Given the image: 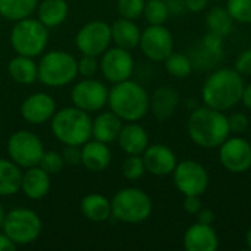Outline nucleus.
<instances>
[{"label":"nucleus","mask_w":251,"mask_h":251,"mask_svg":"<svg viewBox=\"0 0 251 251\" xmlns=\"http://www.w3.org/2000/svg\"><path fill=\"white\" fill-rule=\"evenodd\" d=\"M82 215L91 222H106L112 216V203L101 194H88L81 201Z\"/></svg>","instance_id":"26"},{"label":"nucleus","mask_w":251,"mask_h":251,"mask_svg":"<svg viewBox=\"0 0 251 251\" xmlns=\"http://www.w3.org/2000/svg\"><path fill=\"white\" fill-rule=\"evenodd\" d=\"M75 43L82 54L100 56L112 43V28L103 21H91L76 32Z\"/></svg>","instance_id":"11"},{"label":"nucleus","mask_w":251,"mask_h":251,"mask_svg":"<svg viewBox=\"0 0 251 251\" xmlns=\"http://www.w3.org/2000/svg\"><path fill=\"white\" fill-rule=\"evenodd\" d=\"M165 68L168 74H171L175 78H187L193 72V63L188 57V54L182 53H171L165 60Z\"/></svg>","instance_id":"32"},{"label":"nucleus","mask_w":251,"mask_h":251,"mask_svg":"<svg viewBox=\"0 0 251 251\" xmlns=\"http://www.w3.org/2000/svg\"><path fill=\"white\" fill-rule=\"evenodd\" d=\"M143 160L146 165V171L157 176L172 174L178 165L175 153L163 144H149V147L143 153Z\"/></svg>","instance_id":"18"},{"label":"nucleus","mask_w":251,"mask_h":251,"mask_svg":"<svg viewBox=\"0 0 251 251\" xmlns=\"http://www.w3.org/2000/svg\"><path fill=\"white\" fill-rule=\"evenodd\" d=\"M241 101L246 104V107L251 109V84H249L247 87H244V91H243V99Z\"/></svg>","instance_id":"47"},{"label":"nucleus","mask_w":251,"mask_h":251,"mask_svg":"<svg viewBox=\"0 0 251 251\" xmlns=\"http://www.w3.org/2000/svg\"><path fill=\"white\" fill-rule=\"evenodd\" d=\"M96 57L97 56L82 54V57L78 60V74L82 75L84 78H93L100 68V63L97 62Z\"/></svg>","instance_id":"38"},{"label":"nucleus","mask_w":251,"mask_h":251,"mask_svg":"<svg viewBox=\"0 0 251 251\" xmlns=\"http://www.w3.org/2000/svg\"><path fill=\"white\" fill-rule=\"evenodd\" d=\"M21 191L31 200H40L50 191V174L40 166H32L22 174Z\"/></svg>","instance_id":"21"},{"label":"nucleus","mask_w":251,"mask_h":251,"mask_svg":"<svg viewBox=\"0 0 251 251\" xmlns=\"http://www.w3.org/2000/svg\"><path fill=\"white\" fill-rule=\"evenodd\" d=\"M235 71L240 72L241 75H246V76H250L251 75V49L244 50L237 62H235Z\"/></svg>","instance_id":"40"},{"label":"nucleus","mask_w":251,"mask_h":251,"mask_svg":"<svg viewBox=\"0 0 251 251\" xmlns=\"http://www.w3.org/2000/svg\"><path fill=\"white\" fill-rule=\"evenodd\" d=\"M56 113V103L47 93H34L28 96L22 106L21 115L22 118L32 125H43L53 118Z\"/></svg>","instance_id":"17"},{"label":"nucleus","mask_w":251,"mask_h":251,"mask_svg":"<svg viewBox=\"0 0 251 251\" xmlns=\"http://www.w3.org/2000/svg\"><path fill=\"white\" fill-rule=\"evenodd\" d=\"M121 129H122V119L118 115H115L112 110L103 112L93 121L91 137L97 141L109 144L118 140Z\"/></svg>","instance_id":"24"},{"label":"nucleus","mask_w":251,"mask_h":251,"mask_svg":"<svg viewBox=\"0 0 251 251\" xmlns=\"http://www.w3.org/2000/svg\"><path fill=\"white\" fill-rule=\"evenodd\" d=\"M62 156H63L65 163H68V165L75 166V165L81 163V149H79V146H66Z\"/></svg>","instance_id":"41"},{"label":"nucleus","mask_w":251,"mask_h":251,"mask_svg":"<svg viewBox=\"0 0 251 251\" xmlns=\"http://www.w3.org/2000/svg\"><path fill=\"white\" fill-rule=\"evenodd\" d=\"M112 160V153L106 143L93 140L87 141L81 147V163L90 172H103L107 169Z\"/></svg>","instance_id":"20"},{"label":"nucleus","mask_w":251,"mask_h":251,"mask_svg":"<svg viewBox=\"0 0 251 251\" xmlns=\"http://www.w3.org/2000/svg\"><path fill=\"white\" fill-rule=\"evenodd\" d=\"M169 9V15H182L187 10L185 0H165Z\"/></svg>","instance_id":"43"},{"label":"nucleus","mask_w":251,"mask_h":251,"mask_svg":"<svg viewBox=\"0 0 251 251\" xmlns=\"http://www.w3.org/2000/svg\"><path fill=\"white\" fill-rule=\"evenodd\" d=\"M74 106L91 113L101 110L109 100V91L106 85L94 78H85L78 82L71 93Z\"/></svg>","instance_id":"13"},{"label":"nucleus","mask_w":251,"mask_h":251,"mask_svg":"<svg viewBox=\"0 0 251 251\" xmlns=\"http://www.w3.org/2000/svg\"><path fill=\"white\" fill-rule=\"evenodd\" d=\"M199 222L200 224H206V225H212L215 221V213L210 209H200V212L197 213Z\"/></svg>","instance_id":"45"},{"label":"nucleus","mask_w":251,"mask_h":251,"mask_svg":"<svg viewBox=\"0 0 251 251\" xmlns=\"http://www.w3.org/2000/svg\"><path fill=\"white\" fill-rule=\"evenodd\" d=\"M190 138L203 149H216L229 137L228 116L212 107L196 109L188 119Z\"/></svg>","instance_id":"2"},{"label":"nucleus","mask_w":251,"mask_h":251,"mask_svg":"<svg viewBox=\"0 0 251 251\" xmlns=\"http://www.w3.org/2000/svg\"><path fill=\"white\" fill-rule=\"evenodd\" d=\"M174 181L184 196H201L209 187V174L201 163L185 160L174 169Z\"/></svg>","instance_id":"10"},{"label":"nucleus","mask_w":251,"mask_h":251,"mask_svg":"<svg viewBox=\"0 0 251 251\" xmlns=\"http://www.w3.org/2000/svg\"><path fill=\"white\" fill-rule=\"evenodd\" d=\"M207 3H209V0H185L187 10L194 12V13H199V12L204 10Z\"/></svg>","instance_id":"44"},{"label":"nucleus","mask_w":251,"mask_h":251,"mask_svg":"<svg viewBox=\"0 0 251 251\" xmlns=\"http://www.w3.org/2000/svg\"><path fill=\"white\" fill-rule=\"evenodd\" d=\"M146 172V165L141 157V154H128L122 165V174L129 181L140 179Z\"/></svg>","instance_id":"34"},{"label":"nucleus","mask_w":251,"mask_h":251,"mask_svg":"<svg viewBox=\"0 0 251 251\" xmlns=\"http://www.w3.org/2000/svg\"><path fill=\"white\" fill-rule=\"evenodd\" d=\"M222 37L209 31L197 44H194L188 53L193 69L206 71L216 66L222 60Z\"/></svg>","instance_id":"16"},{"label":"nucleus","mask_w":251,"mask_h":251,"mask_svg":"<svg viewBox=\"0 0 251 251\" xmlns=\"http://www.w3.org/2000/svg\"><path fill=\"white\" fill-rule=\"evenodd\" d=\"M118 141L126 154H143L149 147V134L141 125L129 122L122 125Z\"/></svg>","instance_id":"23"},{"label":"nucleus","mask_w":251,"mask_h":251,"mask_svg":"<svg viewBox=\"0 0 251 251\" xmlns=\"http://www.w3.org/2000/svg\"><path fill=\"white\" fill-rule=\"evenodd\" d=\"M16 244L4 234L1 232L0 234V251H15L16 250Z\"/></svg>","instance_id":"46"},{"label":"nucleus","mask_w":251,"mask_h":251,"mask_svg":"<svg viewBox=\"0 0 251 251\" xmlns=\"http://www.w3.org/2000/svg\"><path fill=\"white\" fill-rule=\"evenodd\" d=\"M228 126H229V132L232 134H243L247 128H249V118L244 113H232L228 118Z\"/></svg>","instance_id":"39"},{"label":"nucleus","mask_w":251,"mask_h":251,"mask_svg":"<svg viewBox=\"0 0 251 251\" xmlns=\"http://www.w3.org/2000/svg\"><path fill=\"white\" fill-rule=\"evenodd\" d=\"M107 104L122 121L137 122L150 110V97L143 85L126 79L116 82L109 91Z\"/></svg>","instance_id":"3"},{"label":"nucleus","mask_w":251,"mask_h":251,"mask_svg":"<svg viewBox=\"0 0 251 251\" xmlns=\"http://www.w3.org/2000/svg\"><path fill=\"white\" fill-rule=\"evenodd\" d=\"M90 113L74 106L63 107L51 118V132L65 146H82L91 138Z\"/></svg>","instance_id":"4"},{"label":"nucleus","mask_w":251,"mask_h":251,"mask_svg":"<svg viewBox=\"0 0 251 251\" xmlns=\"http://www.w3.org/2000/svg\"><path fill=\"white\" fill-rule=\"evenodd\" d=\"M184 209L190 215H197L201 209V200L200 196H185L184 200Z\"/></svg>","instance_id":"42"},{"label":"nucleus","mask_w":251,"mask_h":251,"mask_svg":"<svg viewBox=\"0 0 251 251\" xmlns=\"http://www.w3.org/2000/svg\"><path fill=\"white\" fill-rule=\"evenodd\" d=\"M38 7V0H0V15L7 21L29 18Z\"/></svg>","instance_id":"30"},{"label":"nucleus","mask_w":251,"mask_h":251,"mask_svg":"<svg viewBox=\"0 0 251 251\" xmlns=\"http://www.w3.org/2000/svg\"><path fill=\"white\" fill-rule=\"evenodd\" d=\"M78 75V60L65 50L46 53L38 62V79L47 87H65Z\"/></svg>","instance_id":"5"},{"label":"nucleus","mask_w":251,"mask_h":251,"mask_svg":"<svg viewBox=\"0 0 251 251\" xmlns=\"http://www.w3.org/2000/svg\"><path fill=\"white\" fill-rule=\"evenodd\" d=\"M219 246L218 234L212 225L194 224L184 235V247L187 251H215Z\"/></svg>","instance_id":"19"},{"label":"nucleus","mask_w":251,"mask_h":251,"mask_svg":"<svg viewBox=\"0 0 251 251\" xmlns=\"http://www.w3.org/2000/svg\"><path fill=\"white\" fill-rule=\"evenodd\" d=\"M4 210H3V207H1V204H0V228H1V225H3V219H4Z\"/></svg>","instance_id":"49"},{"label":"nucleus","mask_w":251,"mask_h":251,"mask_svg":"<svg viewBox=\"0 0 251 251\" xmlns=\"http://www.w3.org/2000/svg\"><path fill=\"white\" fill-rule=\"evenodd\" d=\"M100 71L103 76L112 84L126 81L134 72V57L129 50L116 46L115 49H109L103 53Z\"/></svg>","instance_id":"14"},{"label":"nucleus","mask_w":251,"mask_h":251,"mask_svg":"<svg viewBox=\"0 0 251 251\" xmlns=\"http://www.w3.org/2000/svg\"><path fill=\"white\" fill-rule=\"evenodd\" d=\"M181 101L179 93L172 87H159L150 97V110L154 118L165 121L171 118Z\"/></svg>","instance_id":"22"},{"label":"nucleus","mask_w":251,"mask_h":251,"mask_svg":"<svg viewBox=\"0 0 251 251\" xmlns=\"http://www.w3.org/2000/svg\"><path fill=\"white\" fill-rule=\"evenodd\" d=\"M0 18H1V15H0Z\"/></svg>","instance_id":"50"},{"label":"nucleus","mask_w":251,"mask_h":251,"mask_svg":"<svg viewBox=\"0 0 251 251\" xmlns=\"http://www.w3.org/2000/svg\"><path fill=\"white\" fill-rule=\"evenodd\" d=\"M138 46L147 59L163 62L174 51V37L163 25H150L141 32Z\"/></svg>","instance_id":"12"},{"label":"nucleus","mask_w":251,"mask_h":251,"mask_svg":"<svg viewBox=\"0 0 251 251\" xmlns=\"http://www.w3.org/2000/svg\"><path fill=\"white\" fill-rule=\"evenodd\" d=\"M226 9L234 21L251 24V0H228Z\"/></svg>","instance_id":"35"},{"label":"nucleus","mask_w":251,"mask_h":251,"mask_svg":"<svg viewBox=\"0 0 251 251\" xmlns=\"http://www.w3.org/2000/svg\"><path fill=\"white\" fill-rule=\"evenodd\" d=\"M69 13V6L65 0H43L37 7L38 21L47 26L54 28L65 22Z\"/></svg>","instance_id":"27"},{"label":"nucleus","mask_w":251,"mask_h":251,"mask_svg":"<svg viewBox=\"0 0 251 251\" xmlns=\"http://www.w3.org/2000/svg\"><path fill=\"white\" fill-rule=\"evenodd\" d=\"M1 228L16 246H28L40 237L43 225L34 210L18 207L4 215Z\"/></svg>","instance_id":"8"},{"label":"nucleus","mask_w":251,"mask_h":251,"mask_svg":"<svg viewBox=\"0 0 251 251\" xmlns=\"http://www.w3.org/2000/svg\"><path fill=\"white\" fill-rule=\"evenodd\" d=\"M9 75L18 84H32L38 79V63L32 57L18 54L9 62Z\"/></svg>","instance_id":"28"},{"label":"nucleus","mask_w":251,"mask_h":251,"mask_svg":"<svg viewBox=\"0 0 251 251\" xmlns=\"http://www.w3.org/2000/svg\"><path fill=\"white\" fill-rule=\"evenodd\" d=\"M44 151L41 140L29 131H16L7 140L9 157L19 168L38 166Z\"/></svg>","instance_id":"9"},{"label":"nucleus","mask_w":251,"mask_h":251,"mask_svg":"<svg viewBox=\"0 0 251 251\" xmlns=\"http://www.w3.org/2000/svg\"><path fill=\"white\" fill-rule=\"evenodd\" d=\"M49 41V31L38 19L25 18L16 21L10 31L12 49L22 56L35 57L40 56Z\"/></svg>","instance_id":"7"},{"label":"nucleus","mask_w":251,"mask_h":251,"mask_svg":"<svg viewBox=\"0 0 251 251\" xmlns=\"http://www.w3.org/2000/svg\"><path fill=\"white\" fill-rule=\"evenodd\" d=\"M143 13L150 25H163L169 18V9L165 0H149Z\"/></svg>","instance_id":"33"},{"label":"nucleus","mask_w":251,"mask_h":251,"mask_svg":"<svg viewBox=\"0 0 251 251\" xmlns=\"http://www.w3.org/2000/svg\"><path fill=\"white\" fill-rule=\"evenodd\" d=\"M234 19L232 16L229 15L228 9L226 7H213L209 13H207V18H206V24H207V28L210 32L225 38L228 37L232 29H234Z\"/></svg>","instance_id":"31"},{"label":"nucleus","mask_w":251,"mask_h":251,"mask_svg":"<svg viewBox=\"0 0 251 251\" xmlns=\"http://www.w3.org/2000/svg\"><path fill=\"white\" fill-rule=\"evenodd\" d=\"M22 171L12 160L0 159V197L13 196L21 191Z\"/></svg>","instance_id":"29"},{"label":"nucleus","mask_w":251,"mask_h":251,"mask_svg":"<svg viewBox=\"0 0 251 251\" xmlns=\"http://www.w3.org/2000/svg\"><path fill=\"white\" fill-rule=\"evenodd\" d=\"M112 216L124 224H141L151 215V199L140 188H124L112 199Z\"/></svg>","instance_id":"6"},{"label":"nucleus","mask_w":251,"mask_h":251,"mask_svg":"<svg viewBox=\"0 0 251 251\" xmlns=\"http://www.w3.org/2000/svg\"><path fill=\"white\" fill-rule=\"evenodd\" d=\"M112 28V41L125 50L135 49L140 44L141 31L132 19L121 18L113 22Z\"/></svg>","instance_id":"25"},{"label":"nucleus","mask_w":251,"mask_h":251,"mask_svg":"<svg viewBox=\"0 0 251 251\" xmlns=\"http://www.w3.org/2000/svg\"><path fill=\"white\" fill-rule=\"evenodd\" d=\"M221 163L232 174H243L251 168V144L241 137L226 138L219 150Z\"/></svg>","instance_id":"15"},{"label":"nucleus","mask_w":251,"mask_h":251,"mask_svg":"<svg viewBox=\"0 0 251 251\" xmlns=\"http://www.w3.org/2000/svg\"><path fill=\"white\" fill-rule=\"evenodd\" d=\"M146 1L144 0H118V12L122 18L137 19L144 12Z\"/></svg>","instance_id":"36"},{"label":"nucleus","mask_w":251,"mask_h":251,"mask_svg":"<svg viewBox=\"0 0 251 251\" xmlns=\"http://www.w3.org/2000/svg\"><path fill=\"white\" fill-rule=\"evenodd\" d=\"M40 168H43L47 174L50 175H54V174H59L63 166H65V160H63V156L62 153H57V151H44L40 163H38Z\"/></svg>","instance_id":"37"},{"label":"nucleus","mask_w":251,"mask_h":251,"mask_svg":"<svg viewBox=\"0 0 251 251\" xmlns=\"http://www.w3.org/2000/svg\"><path fill=\"white\" fill-rule=\"evenodd\" d=\"M244 87V79L240 72L222 68L209 75L201 90V99L207 107L224 112L241 101Z\"/></svg>","instance_id":"1"},{"label":"nucleus","mask_w":251,"mask_h":251,"mask_svg":"<svg viewBox=\"0 0 251 251\" xmlns=\"http://www.w3.org/2000/svg\"><path fill=\"white\" fill-rule=\"evenodd\" d=\"M246 241H247V246H249V249H251V226H250V229L247 231V235H246Z\"/></svg>","instance_id":"48"}]
</instances>
